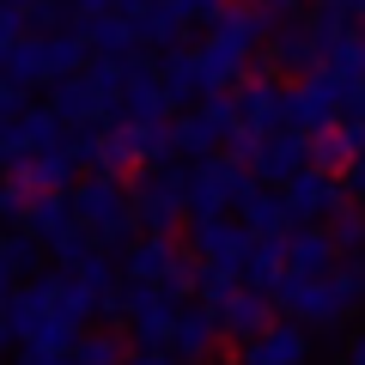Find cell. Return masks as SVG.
<instances>
[{
    "label": "cell",
    "instance_id": "cell-21",
    "mask_svg": "<svg viewBox=\"0 0 365 365\" xmlns=\"http://www.w3.org/2000/svg\"><path fill=\"white\" fill-rule=\"evenodd\" d=\"M122 365H170V353H153V347H140V353H128Z\"/></svg>",
    "mask_w": 365,
    "mask_h": 365
},
{
    "label": "cell",
    "instance_id": "cell-17",
    "mask_svg": "<svg viewBox=\"0 0 365 365\" xmlns=\"http://www.w3.org/2000/svg\"><path fill=\"white\" fill-rule=\"evenodd\" d=\"M329 237H335L341 256H359L365 250V207H335L329 213Z\"/></svg>",
    "mask_w": 365,
    "mask_h": 365
},
{
    "label": "cell",
    "instance_id": "cell-1",
    "mask_svg": "<svg viewBox=\"0 0 365 365\" xmlns=\"http://www.w3.org/2000/svg\"><path fill=\"white\" fill-rule=\"evenodd\" d=\"M79 37H25V43H13V55L0 61V79L6 86H61V79H73L79 73Z\"/></svg>",
    "mask_w": 365,
    "mask_h": 365
},
{
    "label": "cell",
    "instance_id": "cell-15",
    "mask_svg": "<svg viewBox=\"0 0 365 365\" xmlns=\"http://www.w3.org/2000/svg\"><path fill=\"white\" fill-rule=\"evenodd\" d=\"M86 43L98 55H110V61H122V49H134V25L122 13H98V19H86Z\"/></svg>",
    "mask_w": 365,
    "mask_h": 365
},
{
    "label": "cell",
    "instance_id": "cell-20",
    "mask_svg": "<svg viewBox=\"0 0 365 365\" xmlns=\"http://www.w3.org/2000/svg\"><path fill=\"white\" fill-rule=\"evenodd\" d=\"M250 13H292V6H299V0H244Z\"/></svg>",
    "mask_w": 365,
    "mask_h": 365
},
{
    "label": "cell",
    "instance_id": "cell-5",
    "mask_svg": "<svg viewBox=\"0 0 365 365\" xmlns=\"http://www.w3.org/2000/svg\"><path fill=\"white\" fill-rule=\"evenodd\" d=\"M250 177L256 182H280L287 189L299 170H311V134H299V128H274V134H262L256 146H250Z\"/></svg>",
    "mask_w": 365,
    "mask_h": 365
},
{
    "label": "cell",
    "instance_id": "cell-8",
    "mask_svg": "<svg viewBox=\"0 0 365 365\" xmlns=\"http://www.w3.org/2000/svg\"><path fill=\"white\" fill-rule=\"evenodd\" d=\"M304 353H311V341H304V329H299V323H268L262 335H250V341H244L237 365H311Z\"/></svg>",
    "mask_w": 365,
    "mask_h": 365
},
{
    "label": "cell",
    "instance_id": "cell-3",
    "mask_svg": "<svg viewBox=\"0 0 365 365\" xmlns=\"http://www.w3.org/2000/svg\"><path fill=\"white\" fill-rule=\"evenodd\" d=\"M73 220L86 225V237H110V244H116V237L134 232V195L116 177H91L73 195Z\"/></svg>",
    "mask_w": 365,
    "mask_h": 365
},
{
    "label": "cell",
    "instance_id": "cell-16",
    "mask_svg": "<svg viewBox=\"0 0 365 365\" xmlns=\"http://www.w3.org/2000/svg\"><path fill=\"white\" fill-rule=\"evenodd\" d=\"M128 353H122L116 335H79L73 347H67V365H122Z\"/></svg>",
    "mask_w": 365,
    "mask_h": 365
},
{
    "label": "cell",
    "instance_id": "cell-2",
    "mask_svg": "<svg viewBox=\"0 0 365 365\" xmlns=\"http://www.w3.org/2000/svg\"><path fill=\"white\" fill-rule=\"evenodd\" d=\"M256 189V177L244 170V158H195V170L182 177V207L195 213V220H213V213L237 207V201Z\"/></svg>",
    "mask_w": 365,
    "mask_h": 365
},
{
    "label": "cell",
    "instance_id": "cell-18",
    "mask_svg": "<svg viewBox=\"0 0 365 365\" xmlns=\"http://www.w3.org/2000/svg\"><path fill=\"white\" fill-rule=\"evenodd\" d=\"M13 43H25V6H0V61L13 55Z\"/></svg>",
    "mask_w": 365,
    "mask_h": 365
},
{
    "label": "cell",
    "instance_id": "cell-23",
    "mask_svg": "<svg viewBox=\"0 0 365 365\" xmlns=\"http://www.w3.org/2000/svg\"><path fill=\"white\" fill-rule=\"evenodd\" d=\"M335 6H359V0H335Z\"/></svg>",
    "mask_w": 365,
    "mask_h": 365
},
{
    "label": "cell",
    "instance_id": "cell-4",
    "mask_svg": "<svg viewBox=\"0 0 365 365\" xmlns=\"http://www.w3.org/2000/svg\"><path fill=\"white\" fill-rule=\"evenodd\" d=\"M128 274L140 280V287H158V292H195V262L182 256L170 237H146V244L128 250Z\"/></svg>",
    "mask_w": 365,
    "mask_h": 365
},
{
    "label": "cell",
    "instance_id": "cell-22",
    "mask_svg": "<svg viewBox=\"0 0 365 365\" xmlns=\"http://www.w3.org/2000/svg\"><path fill=\"white\" fill-rule=\"evenodd\" d=\"M347 365H365V329L353 335V347H347Z\"/></svg>",
    "mask_w": 365,
    "mask_h": 365
},
{
    "label": "cell",
    "instance_id": "cell-14",
    "mask_svg": "<svg viewBox=\"0 0 365 365\" xmlns=\"http://www.w3.org/2000/svg\"><path fill=\"white\" fill-rule=\"evenodd\" d=\"M213 341H220V323L207 317V304H182V311H177V335H170V347L189 353V359H201Z\"/></svg>",
    "mask_w": 365,
    "mask_h": 365
},
{
    "label": "cell",
    "instance_id": "cell-11",
    "mask_svg": "<svg viewBox=\"0 0 365 365\" xmlns=\"http://www.w3.org/2000/svg\"><path fill=\"white\" fill-rule=\"evenodd\" d=\"M341 250L329 232H287V274L292 280H323V274H335Z\"/></svg>",
    "mask_w": 365,
    "mask_h": 365
},
{
    "label": "cell",
    "instance_id": "cell-19",
    "mask_svg": "<svg viewBox=\"0 0 365 365\" xmlns=\"http://www.w3.org/2000/svg\"><path fill=\"white\" fill-rule=\"evenodd\" d=\"M341 182H347V195H359V201H365V153L353 158L347 170H341Z\"/></svg>",
    "mask_w": 365,
    "mask_h": 365
},
{
    "label": "cell",
    "instance_id": "cell-7",
    "mask_svg": "<svg viewBox=\"0 0 365 365\" xmlns=\"http://www.w3.org/2000/svg\"><path fill=\"white\" fill-rule=\"evenodd\" d=\"M280 201H287V220H323V213L347 207V182L329 177V170H299L280 189Z\"/></svg>",
    "mask_w": 365,
    "mask_h": 365
},
{
    "label": "cell",
    "instance_id": "cell-10",
    "mask_svg": "<svg viewBox=\"0 0 365 365\" xmlns=\"http://www.w3.org/2000/svg\"><path fill=\"white\" fill-rule=\"evenodd\" d=\"M13 182H19V189H31V195H61L67 182H73V153H67V146H49V153L19 158Z\"/></svg>",
    "mask_w": 365,
    "mask_h": 365
},
{
    "label": "cell",
    "instance_id": "cell-9",
    "mask_svg": "<svg viewBox=\"0 0 365 365\" xmlns=\"http://www.w3.org/2000/svg\"><path fill=\"white\" fill-rule=\"evenodd\" d=\"M19 220H25L31 244H55V250H61L67 237H79V220H73V201H67V195H31Z\"/></svg>",
    "mask_w": 365,
    "mask_h": 365
},
{
    "label": "cell",
    "instance_id": "cell-13",
    "mask_svg": "<svg viewBox=\"0 0 365 365\" xmlns=\"http://www.w3.org/2000/svg\"><path fill=\"white\" fill-rule=\"evenodd\" d=\"M158 86H165L170 104H177V98L182 104H189V98H207L213 86H207V67H201V49H177L165 61V73H158Z\"/></svg>",
    "mask_w": 365,
    "mask_h": 365
},
{
    "label": "cell",
    "instance_id": "cell-6",
    "mask_svg": "<svg viewBox=\"0 0 365 365\" xmlns=\"http://www.w3.org/2000/svg\"><path fill=\"white\" fill-rule=\"evenodd\" d=\"M195 250L207 256V268H220V274H232V280H244V256L256 250V237H250L237 220L213 213V220H195Z\"/></svg>",
    "mask_w": 365,
    "mask_h": 365
},
{
    "label": "cell",
    "instance_id": "cell-12",
    "mask_svg": "<svg viewBox=\"0 0 365 365\" xmlns=\"http://www.w3.org/2000/svg\"><path fill=\"white\" fill-rule=\"evenodd\" d=\"M237 225H244L250 237H287V201L256 182V189L237 201Z\"/></svg>",
    "mask_w": 365,
    "mask_h": 365
}]
</instances>
